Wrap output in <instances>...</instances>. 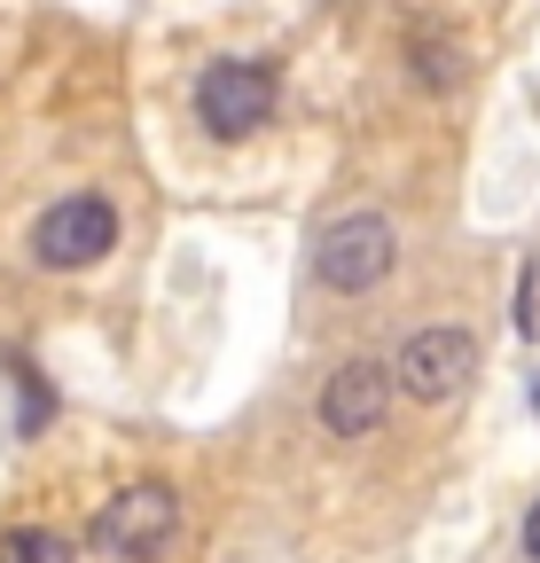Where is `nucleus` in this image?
I'll list each match as a JSON object with an SVG mask.
<instances>
[{
    "instance_id": "f257e3e1",
    "label": "nucleus",
    "mask_w": 540,
    "mask_h": 563,
    "mask_svg": "<svg viewBox=\"0 0 540 563\" xmlns=\"http://www.w3.org/2000/svg\"><path fill=\"white\" fill-rule=\"evenodd\" d=\"M392 258H399V235H392L384 211H345V220H329L321 243H313V274H321V290H337V298L376 290V282L392 274Z\"/></svg>"
},
{
    "instance_id": "f03ea898",
    "label": "nucleus",
    "mask_w": 540,
    "mask_h": 563,
    "mask_svg": "<svg viewBox=\"0 0 540 563\" xmlns=\"http://www.w3.org/2000/svg\"><path fill=\"white\" fill-rule=\"evenodd\" d=\"M110 251H118V211H110V196H87V188L47 203L40 228H32V258L55 266V274H79V266H95Z\"/></svg>"
},
{
    "instance_id": "7ed1b4c3",
    "label": "nucleus",
    "mask_w": 540,
    "mask_h": 563,
    "mask_svg": "<svg viewBox=\"0 0 540 563\" xmlns=\"http://www.w3.org/2000/svg\"><path fill=\"white\" fill-rule=\"evenodd\" d=\"M173 532H180L173 485H125L118 501L95 517V548H102L110 563H150V555L173 548Z\"/></svg>"
},
{
    "instance_id": "20e7f679",
    "label": "nucleus",
    "mask_w": 540,
    "mask_h": 563,
    "mask_svg": "<svg viewBox=\"0 0 540 563\" xmlns=\"http://www.w3.org/2000/svg\"><path fill=\"white\" fill-rule=\"evenodd\" d=\"M196 118H205V133L220 141H243L258 133L266 118H275V63H212L205 79H196Z\"/></svg>"
},
{
    "instance_id": "39448f33",
    "label": "nucleus",
    "mask_w": 540,
    "mask_h": 563,
    "mask_svg": "<svg viewBox=\"0 0 540 563\" xmlns=\"http://www.w3.org/2000/svg\"><path fill=\"white\" fill-rule=\"evenodd\" d=\"M470 376H478V344H470L462 329H416L408 344H399V361H392V384L408 399H423V407L454 399Z\"/></svg>"
},
{
    "instance_id": "423d86ee",
    "label": "nucleus",
    "mask_w": 540,
    "mask_h": 563,
    "mask_svg": "<svg viewBox=\"0 0 540 563\" xmlns=\"http://www.w3.org/2000/svg\"><path fill=\"white\" fill-rule=\"evenodd\" d=\"M392 415V368H376V361H345L329 376V391H321V422L337 439H368L376 422Z\"/></svg>"
},
{
    "instance_id": "0eeeda50",
    "label": "nucleus",
    "mask_w": 540,
    "mask_h": 563,
    "mask_svg": "<svg viewBox=\"0 0 540 563\" xmlns=\"http://www.w3.org/2000/svg\"><path fill=\"white\" fill-rule=\"evenodd\" d=\"M0 563H79V548L63 532H47V525H24V532L0 540Z\"/></svg>"
},
{
    "instance_id": "6e6552de",
    "label": "nucleus",
    "mask_w": 540,
    "mask_h": 563,
    "mask_svg": "<svg viewBox=\"0 0 540 563\" xmlns=\"http://www.w3.org/2000/svg\"><path fill=\"white\" fill-rule=\"evenodd\" d=\"M454 47L447 40H416V79H431V87H454Z\"/></svg>"
},
{
    "instance_id": "1a4fd4ad",
    "label": "nucleus",
    "mask_w": 540,
    "mask_h": 563,
    "mask_svg": "<svg viewBox=\"0 0 540 563\" xmlns=\"http://www.w3.org/2000/svg\"><path fill=\"white\" fill-rule=\"evenodd\" d=\"M525 555H532V563H540V501H532V509H525Z\"/></svg>"
},
{
    "instance_id": "9d476101",
    "label": "nucleus",
    "mask_w": 540,
    "mask_h": 563,
    "mask_svg": "<svg viewBox=\"0 0 540 563\" xmlns=\"http://www.w3.org/2000/svg\"><path fill=\"white\" fill-rule=\"evenodd\" d=\"M532 415H540V384H532Z\"/></svg>"
}]
</instances>
